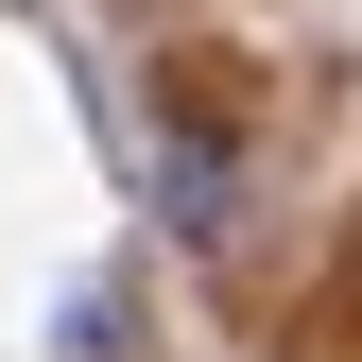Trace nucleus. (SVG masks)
<instances>
[{
  "label": "nucleus",
  "mask_w": 362,
  "mask_h": 362,
  "mask_svg": "<svg viewBox=\"0 0 362 362\" xmlns=\"http://www.w3.org/2000/svg\"><path fill=\"white\" fill-rule=\"evenodd\" d=\"M156 190H173V224H224V207H242V139H224V121H173Z\"/></svg>",
  "instance_id": "1"
}]
</instances>
